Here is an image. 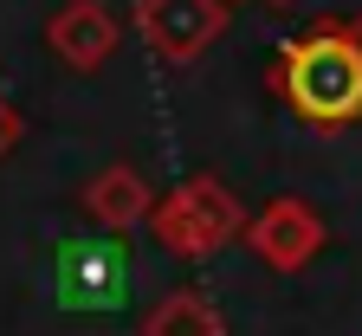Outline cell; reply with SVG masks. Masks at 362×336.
<instances>
[{
  "instance_id": "1",
  "label": "cell",
  "mask_w": 362,
  "mask_h": 336,
  "mask_svg": "<svg viewBox=\"0 0 362 336\" xmlns=\"http://www.w3.org/2000/svg\"><path fill=\"white\" fill-rule=\"evenodd\" d=\"M272 91L310 129L362 123V13L317 20L304 33H291L279 45V59H272Z\"/></svg>"
},
{
  "instance_id": "2",
  "label": "cell",
  "mask_w": 362,
  "mask_h": 336,
  "mask_svg": "<svg viewBox=\"0 0 362 336\" xmlns=\"http://www.w3.org/2000/svg\"><path fill=\"white\" fill-rule=\"evenodd\" d=\"M149 233L175 259H214L220 246L246 239V207H240V195L220 175H188V181H175L168 195H156Z\"/></svg>"
},
{
  "instance_id": "3",
  "label": "cell",
  "mask_w": 362,
  "mask_h": 336,
  "mask_svg": "<svg viewBox=\"0 0 362 336\" xmlns=\"http://www.w3.org/2000/svg\"><path fill=\"white\" fill-rule=\"evenodd\" d=\"M52 298L65 311H117L129 298L123 233H71L52 246Z\"/></svg>"
},
{
  "instance_id": "4",
  "label": "cell",
  "mask_w": 362,
  "mask_h": 336,
  "mask_svg": "<svg viewBox=\"0 0 362 336\" xmlns=\"http://www.w3.org/2000/svg\"><path fill=\"white\" fill-rule=\"evenodd\" d=\"M233 0H136V39L168 65H194L226 33Z\"/></svg>"
},
{
  "instance_id": "5",
  "label": "cell",
  "mask_w": 362,
  "mask_h": 336,
  "mask_svg": "<svg viewBox=\"0 0 362 336\" xmlns=\"http://www.w3.org/2000/svg\"><path fill=\"white\" fill-rule=\"evenodd\" d=\"M324 214H317L310 201L298 195H279V201H265L252 220H246V253L265 265V272H304L317 253H324Z\"/></svg>"
},
{
  "instance_id": "6",
  "label": "cell",
  "mask_w": 362,
  "mask_h": 336,
  "mask_svg": "<svg viewBox=\"0 0 362 336\" xmlns=\"http://www.w3.org/2000/svg\"><path fill=\"white\" fill-rule=\"evenodd\" d=\"M45 45H52V59L71 65V71H104L117 59V45H123V26H117V13L104 0H65V7H52V20H45Z\"/></svg>"
},
{
  "instance_id": "7",
  "label": "cell",
  "mask_w": 362,
  "mask_h": 336,
  "mask_svg": "<svg viewBox=\"0 0 362 336\" xmlns=\"http://www.w3.org/2000/svg\"><path fill=\"white\" fill-rule=\"evenodd\" d=\"M78 207L90 214L98 233H129V226H149L156 195H149V181L136 175L129 162H110V168H98V175L78 187Z\"/></svg>"
},
{
  "instance_id": "8",
  "label": "cell",
  "mask_w": 362,
  "mask_h": 336,
  "mask_svg": "<svg viewBox=\"0 0 362 336\" xmlns=\"http://www.w3.org/2000/svg\"><path fill=\"white\" fill-rule=\"evenodd\" d=\"M143 336H226V317L207 291L194 284H175V291L156 298V311L143 317Z\"/></svg>"
},
{
  "instance_id": "9",
  "label": "cell",
  "mask_w": 362,
  "mask_h": 336,
  "mask_svg": "<svg viewBox=\"0 0 362 336\" xmlns=\"http://www.w3.org/2000/svg\"><path fill=\"white\" fill-rule=\"evenodd\" d=\"M20 136H26V117L13 110V98H7V91H0V162L20 149Z\"/></svg>"
},
{
  "instance_id": "10",
  "label": "cell",
  "mask_w": 362,
  "mask_h": 336,
  "mask_svg": "<svg viewBox=\"0 0 362 336\" xmlns=\"http://www.w3.org/2000/svg\"><path fill=\"white\" fill-rule=\"evenodd\" d=\"M272 7H285V0H272Z\"/></svg>"
}]
</instances>
